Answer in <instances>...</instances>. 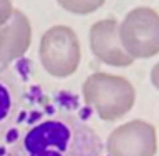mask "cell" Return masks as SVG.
<instances>
[{
	"label": "cell",
	"mask_w": 159,
	"mask_h": 156,
	"mask_svg": "<svg viewBox=\"0 0 159 156\" xmlns=\"http://www.w3.org/2000/svg\"><path fill=\"white\" fill-rule=\"evenodd\" d=\"M13 3L12 0H0V25H3L13 13Z\"/></svg>",
	"instance_id": "cell-10"
},
{
	"label": "cell",
	"mask_w": 159,
	"mask_h": 156,
	"mask_svg": "<svg viewBox=\"0 0 159 156\" xmlns=\"http://www.w3.org/2000/svg\"><path fill=\"white\" fill-rule=\"evenodd\" d=\"M22 108V87L8 65L0 62V146L12 133Z\"/></svg>",
	"instance_id": "cell-8"
},
{
	"label": "cell",
	"mask_w": 159,
	"mask_h": 156,
	"mask_svg": "<svg viewBox=\"0 0 159 156\" xmlns=\"http://www.w3.org/2000/svg\"><path fill=\"white\" fill-rule=\"evenodd\" d=\"M109 156H156V128L143 120H133L114 128L108 136Z\"/></svg>",
	"instance_id": "cell-5"
},
{
	"label": "cell",
	"mask_w": 159,
	"mask_h": 156,
	"mask_svg": "<svg viewBox=\"0 0 159 156\" xmlns=\"http://www.w3.org/2000/svg\"><path fill=\"white\" fill-rule=\"evenodd\" d=\"M118 33L133 60L152 58L159 53V13L151 7L129 10L118 25Z\"/></svg>",
	"instance_id": "cell-4"
},
{
	"label": "cell",
	"mask_w": 159,
	"mask_h": 156,
	"mask_svg": "<svg viewBox=\"0 0 159 156\" xmlns=\"http://www.w3.org/2000/svg\"><path fill=\"white\" fill-rule=\"evenodd\" d=\"M38 57L43 70L53 78H68L81 62V45L73 28L55 25L42 35Z\"/></svg>",
	"instance_id": "cell-3"
},
{
	"label": "cell",
	"mask_w": 159,
	"mask_h": 156,
	"mask_svg": "<svg viewBox=\"0 0 159 156\" xmlns=\"http://www.w3.org/2000/svg\"><path fill=\"white\" fill-rule=\"evenodd\" d=\"M118 22L114 18L98 20L89 28V50L99 62L109 67H129L134 60L123 48L118 33Z\"/></svg>",
	"instance_id": "cell-6"
},
{
	"label": "cell",
	"mask_w": 159,
	"mask_h": 156,
	"mask_svg": "<svg viewBox=\"0 0 159 156\" xmlns=\"http://www.w3.org/2000/svg\"><path fill=\"white\" fill-rule=\"evenodd\" d=\"M81 93L84 103L93 108L103 121H116L133 110L136 90L128 78L96 72L84 80Z\"/></svg>",
	"instance_id": "cell-2"
},
{
	"label": "cell",
	"mask_w": 159,
	"mask_h": 156,
	"mask_svg": "<svg viewBox=\"0 0 159 156\" xmlns=\"http://www.w3.org/2000/svg\"><path fill=\"white\" fill-rule=\"evenodd\" d=\"M58 5L73 15H89L104 5L106 0H57Z\"/></svg>",
	"instance_id": "cell-9"
},
{
	"label": "cell",
	"mask_w": 159,
	"mask_h": 156,
	"mask_svg": "<svg viewBox=\"0 0 159 156\" xmlns=\"http://www.w3.org/2000/svg\"><path fill=\"white\" fill-rule=\"evenodd\" d=\"M151 83L156 90H159V63H156L151 70Z\"/></svg>",
	"instance_id": "cell-11"
},
{
	"label": "cell",
	"mask_w": 159,
	"mask_h": 156,
	"mask_svg": "<svg viewBox=\"0 0 159 156\" xmlns=\"http://www.w3.org/2000/svg\"><path fill=\"white\" fill-rule=\"evenodd\" d=\"M32 45V25L22 10H13L3 25H0V62L13 63L28 52Z\"/></svg>",
	"instance_id": "cell-7"
},
{
	"label": "cell",
	"mask_w": 159,
	"mask_h": 156,
	"mask_svg": "<svg viewBox=\"0 0 159 156\" xmlns=\"http://www.w3.org/2000/svg\"><path fill=\"white\" fill-rule=\"evenodd\" d=\"M7 156H103L94 130L70 113L33 123L10 144Z\"/></svg>",
	"instance_id": "cell-1"
}]
</instances>
